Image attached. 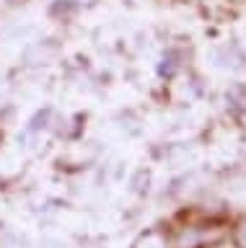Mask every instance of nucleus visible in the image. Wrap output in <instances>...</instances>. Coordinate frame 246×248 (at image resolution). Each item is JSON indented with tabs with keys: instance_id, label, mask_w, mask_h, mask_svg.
<instances>
[{
	"instance_id": "nucleus-1",
	"label": "nucleus",
	"mask_w": 246,
	"mask_h": 248,
	"mask_svg": "<svg viewBox=\"0 0 246 248\" xmlns=\"http://www.w3.org/2000/svg\"><path fill=\"white\" fill-rule=\"evenodd\" d=\"M205 243V232L197 225H184L174 235V248H199Z\"/></svg>"
},
{
	"instance_id": "nucleus-3",
	"label": "nucleus",
	"mask_w": 246,
	"mask_h": 248,
	"mask_svg": "<svg viewBox=\"0 0 246 248\" xmlns=\"http://www.w3.org/2000/svg\"><path fill=\"white\" fill-rule=\"evenodd\" d=\"M233 240H236V246H238V248H246V217H244V220L236 225Z\"/></svg>"
},
{
	"instance_id": "nucleus-2",
	"label": "nucleus",
	"mask_w": 246,
	"mask_h": 248,
	"mask_svg": "<svg viewBox=\"0 0 246 248\" xmlns=\"http://www.w3.org/2000/svg\"><path fill=\"white\" fill-rule=\"evenodd\" d=\"M135 248H168V240L164 232H158V230H150V232H145V235L137 240V246Z\"/></svg>"
}]
</instances>
